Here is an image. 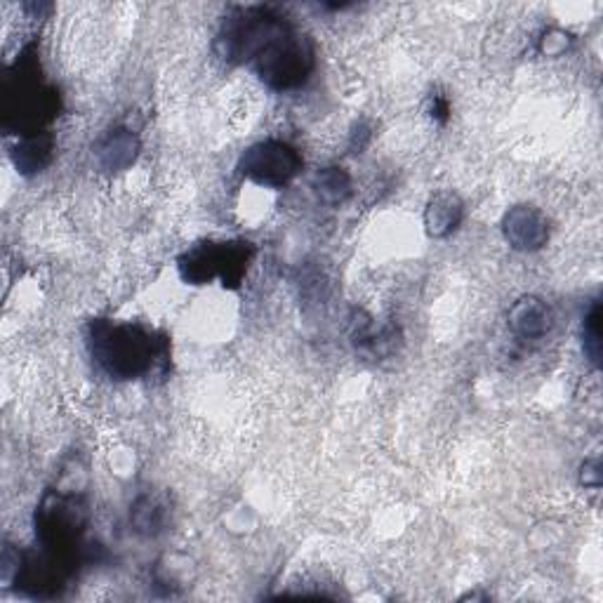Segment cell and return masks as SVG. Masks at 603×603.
<instances>
[{
    "label": "cell",
    "mask_w": 603,
    "mask_h": 603,
    "mask_svg": "<svg viewBox=\"0 0 603 603\" xmlns=\"http://www.w3.org/2000/svg\"><path fill=\"white\" fill-rule=\"evenodd\" d=\"M88 349L98 368L121 382L163 372L170 364L167 335L137 320H92L88 326Z\"/></svg>",
    "instance_id": "obj_1"
},
{
    "label": "cell",
    "mask_w": 603,
    "mask_h": 603,
    "mask_svg": "<svg viewBox=\"0 0 603 603\" xmlns=\"http://www.w3.org/2000/svg\"><path fill=\"white\" fill-rule=\"evenodd\" d=\"M62 100L54 85L41 75L35 43L19 52L3 75V130L6 135H33L60 116Z\"/></svg>",
    "instance_id": "obj_2"
},
{
    "label": "cell",
    "mask_w": 603,
    "mask_h": 603,
    "mask_svg": "<svg viewBox=\"0 0 603 603\" xmlns=\"http://www.w3.org/2000/svg\"><path fill=\"white\" fill-rule=\"evenodd\" d=\"M88 521L90 509L81 495L48 490L41 504L35 507V538L48 554L75 573L79 563L90 559L92 544L85 542Z\"/></svg>",
    "instance_id": "obj_3"
},
{
    "label": "cell",
    "mask_w": 603,
    "mask_h": 603,
    "mask_svg": "<svg viewBox=\"0 0 603 603\" xmlns=\"http://www.w3.org/2000/svg\"><path fill=\"white\" fill-rule=\"evenodd\" d=\"M257 79L274 92H290L305 85L316 69V48L286 17L274 27L267 43L253 60Z\"/></svg>",
    "instance_id": "obj_4"
},
{
    "label": "cell",
    "mask_w": 603,
    "mask_h": 603,
    "mask_svg": "<svg viewBox=\"0 0 603 603\" xmlns=\"http://www.w3.org/2000/svg\"><path fill=\"white\" fill-rule=\"evenodd\" d=\"M255 259L248 241H203L180 255L177 269L188 286H207L219 280L224 288H238Z\"/></svg>",
    "instance_id": "obj_5"
},
{
    "label": "cell",
    "mask_w": 603,
    "mask_h": 603,
    "mask_svg": "<svg viewBox=\"0 0 603 603\" xmlns=\"http://www.w3.org/2000/svg\"><path fill=\"white\" fill-rule=\"evenodd\" d=\"M302 165L305 161L293 144L283 140H262L241 156L238 173L257 186L283 188L299 175Z\"/></svg>",
    "instance_id": "obj_6"
},
{
    "label": "cell",
    "mask_w": 603,
    "mask_h": 603,
    "mask_svg": "<svg viewBox=\"0 0 603 603\" xmlns=\"http://www.w3.org/2000/svg\"><path fill=\"white\" fill-rule=\"evenodd\" d=\"M69 575H73V571L48 554L43 546L38 552H17L14 565L3 569V578L17 584V592L31 599H57L64 592Z\"/></svg>",
    "instance_id": "obj_7"
},
{
    "label": "cell",
    "mask_w": 603,
    "mask_h": 603,
    "mask_svg": "<svg viewBox=\"0 0 603 603\" xmlns=\"http://www.w3.org/2000/svg\"><path fill=\"white\" fill-rule=\"evenodd\" d=\"M502 236L519 253H535L550 241V219L535 205H514L502 217Z\"/></svg>",
    "instance_id": "obj_8"
},
{
    "label": "cell",
    "mask_w": 603,
    "mask_h": 603,
    "mask_svg": "<svg viewBox=\"0 0 603 603\" xmlns=\"http://www.w3.org/2000/svg\"><path fill=\"white\" fill-rule=\"evenodd\" d=\"M507 326L514 337L533 343V339H542L550 335L554 326V311L546 302L538 295H523L517 299L507 316Z\"/></svg>",
    "instance_id": "obj_9"
},
{
    "label": "cell",
    "mask_w": 603,
    "mask_h": 603,
    "mask_svg": "<svg viewBox=\"0 0 603 603\" xmlns=\"http://www.w3.org/2000/svg\"><path fill=\"white\" fill-rule=\"evenodd\" d=\"M464 222V203L452 192H437L425 207V229L431 238H448Z\"/></svg>",
    "instance_id": "obj_10"
},
{
    "label": "cell",
    "mask_w": 603,
    "mask_h": 603,
    "mask_svg": "<svg viewBox=\"0 0 603 603\" xmlns=\"http://www.w3.org/2000/svg\"><path fill=\"white\" fill-rule=\"evenodd\" d=\"M10 159L19 175L33 177L52 163L54 159V137L50 132H33V135L17 137V144L10 151Z\"/></svg>",
    "instance_id": "obj_11"
},
{
    "label": "cell",
    "mask_w": 603,
    "mask_h": 603,
    "mask_svg": "<svg viewBox=\"0 0 603 603\" xmlns=\"http://www.w3.org/2000/svg\"><path fill=\"white\" fill-rule=\"evenodd\" d=\"M94 154H98L102 170L121 173V170L135 163L140 154V140L135 132L127 127H113L98 142V146H94Z\"/></svg>",
    "instance_id": "obj_12"
},
{
    "label": "cell",
    "mask_w": 603,
    "mask_h": 603,
    "mask_svg": "<svg viewBox=\"0 0 603 603\" xmlns=\"http://www.w3.org/2000/svg\"><path fill=\"white\" fill-rule=\"evenodd\" d=\"M170 514H173V509H170L167 498L144 493L130 507V525L132 531L144 538H156L167 528Z\"/></svg>",
    "instance_id": "obj_13"
},
{
    "label": "cell",
    "mask_w": 603,
    "mask_h": 603,
    "mask_svg": "<svg viewBox=\"0 0 603 603\" xmlns=\"http://www.w3.org/2000/svg\"><path fill=\"white\" fill-rule=\"evenodd\" d=\"M396 337H399V330L391 324H382V320L370 316H366L364 320H354L351 339L361 351L382 356L396 347Z\"/></svg>",
    "instance_id": "obj_14"
},
{
    "label": "cell",
    "mask_w": 603,
    "mask_h": 603,
    "mask_svg": "<svg viewBox=\"0 0 603 603\" xmlns=\"http://www.w3.org/2000/svg\"><path fill=\"white\" fill-rule=\"evenodd\" d=\"M314 192L320 201L328 203V205H343L349 201V196L354 192L351 175L339 165L320 167L314 177Z\"/></svg>",
    "instance_id": "obj_15"
},
{
    "label": "cell",
    "mask_w": 603,
    "mask_h": 603,
    "mask_svg": "<svg viewBox=\"0 0 603 603\" xmlns=\"http://www.w3.org/2000/svg\"><path fill=\"white\" fill-rule=\"evenodd\" d=\"M582 349L594 368L601 366V302H594L582 318Z\"/></svg>",
    "instance_id": "obj_16"
},
{
    "label": "cell",
    "mask_w": 603,
    "mask_h": 603,
    "mask_svg": "<svg viewBox=\"0 0 603 603\" xmlns=\"http://www.w3.org/2000/svg\"><path fill=\"white\" fill-rule=\"evenodd\" d=\"M569 41H571V35H569V33H563V31H550V33H544L540 50H542L546 57H550V54H561L565 48H569Z\"/></svg>",
    "instance_id": "obj_17"
},
{
    "label": "cell",
    "mask_w": 603,
    "mask_h": 603,
    "mask_svg": "<svg viewBox=\"0 0 603 603\" xmlns=\"http://www.w3.org/2000/svg\"><path fill=\"white\" fill-rule=\"evenodd\" d=\"M429 116L437 123H446L450 116V102L443 98V94H431L429 98Z\"/></svg>",
    "instance_id": "obj_18"
},
{
    "label": "cell",
    "mask_w": 603,
    "mask_h": 603,
    "mask_svg": "<svg viewBox=\"0 0 603 603\" xmlns=\"http://www.w3.org/2000/svg\"><path fill=\"white\" fill-rule=\"evenodd\" d=\"M372 140V125L361 121L354 132H351V149H354V154H361V151L368 146V142Z\"/></svg>",
    "instance_id": "obj_19"
}]
</instances>
